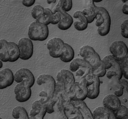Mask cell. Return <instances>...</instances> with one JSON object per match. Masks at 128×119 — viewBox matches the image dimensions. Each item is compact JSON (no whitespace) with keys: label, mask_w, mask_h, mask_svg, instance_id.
<instances>
[{"label":"cell","mask_w":128,"mask_h":119,"mask_svg":"<svg viewBox=\"0 0 128 119\" xmlns=\"http://www.w3.org/2000/svg\"><path fill=\"white\" fill-rule=\"evenodd\" d=\"M80 55L82 59L86 60L91 65L92 68V74L99 78L105 76L107 70L105 65L100 58L99 55L94 49L88 45L82 46L79 51Z\"/></svg>","instance_id":"6da1fadb"},{"label":"cell","mask_w":128,"mask_h":119,"mask_svg":"<svg viewBox=\"0 0 128 119\" xmlns=\"http://www.w3.org/2000/svg\"><path fill=\"white\" fill-rule=\"evenodd\" d=\"M96 25L97 31L102 36L107 35L110 31L111 18L107 9L102 6H96Z\"/></svg>","instance_id":"7a4b0ae2"},{"label":"cell","mask_w":128,"mask_h":119,"mask_svg":"<svg viewBox=\"0 0 128 119\" xmlns=\"http://www.w3.org/2000/svg\"><path fill=\"white\" fill-rule=\"evenodd\" d=\"M70 71L75 72V76L80 78V80L92 74V68L91 65L86 60L80 58L73 60L70 63Z\"/></svg>","instance_id":"3957f363"},{"label":"cell","mask_w":128,"mask_h":119,"mask_svg":"<svg viewBox=\"0 0 128 119\" xmlns=\"http://www.w3.org/2000/svg\"><path fill=\"white\" fill-rule=\"evenodd\" d=\"M28 34L32 41L43 42L48 38L49 30L48 26L36 21L29 25Z\"/></svg>","instance_id":"277c9868"},{"label":"cell","mask_w":128,"mask_h":119,"mask_svg":"<svg viewBox=\"0 0 128 119\" xmlns=\"http://www.w3.org/2000/svg\"><path fill=\"white\" fill-rule=\"evenodd\" d=\"M64 0H60L58 1L57 5L52 10L53 14L58 12L60 15V21L58 24V27L61 30H66L70 28L74 23L71 16L64 11L62 8V5Z\"/></svg>","instance_id":"5b68a950"},{"label":"cell","mask_w":128,"mask_h":119,"mask_svg":"<svg viewBox=\"0 0 128 119\" xmlns=\"http://www.w3.org/2000/svg\"><path fill=\"white\" fill-rule=\"evenodd\" d=\"M85 79L88 91L87 98L91 100L96 99L100 94V78L92 74L86 76Z\"/></svg>","instance_id":"8992f818"},{"label":"cell","mask_w":128,"mask_h":119,"mask_svg":"<svg viewBox=\"0 0 128 119\" xmlns=\"http://www.w3.org/2000/svg\"><path fill=\"white\" fill-rule=\"evenodd\" d=\"M65 43L59 38L50 39L46 44L47 49L50 56L54 58H60L63 54Z\"/></svg>","instance_id":"52a82bcc"},{"label":"cell","mask_w":128,"mask_h":119,"mask_svg":"<svg viewBox=\"0 0 128 119\" xmlns=\"http://www.w3.org/2000/svg\"><path fill=\"white\" fill-rule=\"evenodd\" d=\"M14 81L18 83H23L25 86L32 88L35 83V77L32 72L26 68H21L14 74Z\"/></svg>","instance_id":"ba28073f"},{"label":"cell","mask_w":128,"mask_h":119,"mask_svg":"<svg viewBox=\"0 0 128 119\" xmlns=\"http://www.w3.org/2000/svg\"><path fill=\"white\" fill-rule=\"evenodd\" d=\"M109 49L112 56L118 61L128 55V47L124 42L121 40H117L112 42Z\"/></svg>","instance_id":"9c48e42d"},{"label":"cell","mask_w":128,"mask_h":119,"mask_svg":"<svg viewBox=\"0 0 128 119\" xmlns=\"http://www.w3.org/2000/svg\"><path fill=\"white\" fill-rule=\"evenodd\" d=\"M18 44L20 51V59L24 60L30 59L34 51L32 41L28 38H22L19 40Z\"/></svg>","instance_id":"30bf717a"},{"label":"cell","mask_w":128,"mask_h":119,"mask_svg":"<svg viewBox=\"0 0 128 119\" xmlns=\"http://www.w3.org/2000/svg\"><path fill=\"white\" fill-rule=\"evenodd\" d=\"M38 85H44L46 92L50 99H52L55 90L56 82L52 75L48 74H42L39 75L36 79Z\"/></svg>","instance_id":"8fae6325"},{"label":"cell","mask_w":128,"mask_h":119,"mask_svg":"<svg viewBox=\"0 0 128 119\" xmlns=\"http://www.w3.org/2000/svg\"><path fill=\"white\" fill-rule=\"evenodd\" d=\"M57 81L64 84L66 91L68 92L75 82L74 74L70 70L62 69L57 73Z\"/></svg>","instance_id":"7c38bea8"},{"label":"cell","mask_w":128,"mask_h":119,"mask_svg":"<svg viewBox=\"0 0 128 119\" xmlns=\"http://www.w3.org/2000/svg\"><path fill=\"white\" fill-rule=\"evenodd\" d=\"M14 93L16 100L21 103L27 102L32 96L31 88L25 86L23 83L16 85Z\"/></svg>","instance_id":"4fadbf2b"},{"label":"cell","mask_w":128,"mask_h":119,"mask_svg":"<svg viewBox=\"0 0 128 119\" xmlns=\"http://www.w3.org/2000/svg\"><path fill=\"white\" fill-rule=\"evenodd\" d=\"M105 65L106 70H112L115 72L119 80L122 79V74L121 71L119 63L118 60L112 55H108L105 56L102 60Z\"/></svg>","instance_id":"5bb4252c"},{"label":"cell","mask_w":128,"mask_h":119,"mask_svg":"<svg viewBox=\"0 0 128 119\" xmlns=\"http://www.w3.org/2000/svg\"><path fill=\"white\" fill-rule=\"evenodd\" d=\"M14 81V74L10 69L4 68L0 71V88L4 89L10 87Z\"/></svg>","instance_id":"9a60e30c"},{"label":"cell","mask_w":128,"mask_h":119,"mask_svg":"<svg viewBox=\"0 0 128 119\" xmlns=\"http://www.w3.org/2000/svg\"><path fill=\"white\" fill-rule=\"evenodd\" d=\"M102 103L104 107L113 112H115L121 105L119 98L113 94L105 95L103 98Z\"/></svg>","instance_id":"2e32d148"},{"label":"cell","mask_w":128,"mask_h":119,"mask_svg":"<svg viewBox=\"0 0 128 119\" xmlns=\"http://www.w3.org/2000/svg\"><path fill=\"white\" fill-rule=\"evenodd\" d=\"M46 113V106L43 104L40 100L33 102L32 109L30 113V117L44 119Z\"/></svg>","instance_id":"e0dca14e"},{"label":"cell","mask_w":128,"mask_h":119,"mask_svg":"<svg viewBox=\"0 0 128 119\" xmlns=\"http://www.w3.org/2000/svg\"><path fill=\"white\" fill-rule=\"evenodd\" d=\"M74 17L78 20L74 22V24L75 29L79 31L86 30L88 26V22L81 11H76L73 14Z\"/></svg>","instance_id":"ac0fdd59"},{"label":"cell","mask_w":128,"mask_h":119,"mask_svg":"<svg viewBox=\"0 0 128 119\" xmlns=\"http://www.w3.org/2000/svg\"><path fill=\"white\" fill-rule=\"evenodd\" d=\"M86 4L88 7L84 8L82 13L86 19L88 23H91L96 19V6L94 4V2L92 0H87Z\"/></svg>","instance_id":"d6986e66"},{"label":"cell","mask_w":128,"mask_h":119,"mask_svg":"<svg viewBox=\"0 0 128 119\" xmlns=\"http://www.w3.org/2000/svg\"><path fill=\"white\" fill-rule=\"evenodd\" d=\"M71 103L81 112L84 119H94L92 113L84 101H72Z\"/></svg>","instance_id":"ffe728a7"},{"label":"cell","mask_w":128,"mask_h":119,"mask_svg":"<svg viewBox=\"0 0 128 119\" xmlns=\"http://www.w3.org/2000/svg\"><path fill=\"white\" fill-rule=\"evenodd\" d=\"M88 94V91L86 85V80L85 79H82L79 82L75 97L73 101H84L87 98Z\"/></svg>","instance_id":"44dd1931"},{"label":"cell","mask_w":128,"mask_h":119,"mask_svg":"<svg viewBox=\"0 0 128 119\" xmlns=\"http://www.w3.org/2000/svg\"><path fill=\"white\" fill-rule=\"evenodd\" d=\"M10 59V45L8 42L2 39L0 40V60L3 62L9 61Z\"/></svg>","instance_id":"7402d4cb"},{"label":"cell","mask_w":128,"mask_h":119,"mask_svg":"<svg viewBox=\"0 0 128 119\" xmlns=\"http://www.w3.org/2000/svg\"><path fill=\"white\" fill-rule=\"evenodd\" d=\"M74 51L71 46L65 43L63 54L60 58L61 60L65 63L71 62L74 59Z\"/></svg>","instance_id":"603a6c76"},{"label":"cell","mask_w":128,"mask_h":119,"mask_svg":"<svg viewBox=\"0 0 128 119\" xmlns=\"http://www.w3.org/2000/svg\"><path fill=\"white\" fill-rule=\"evenodd\" d=\"M10 45V59L9 62H14L20 57V51L18 44L13 42H8Z\"/></svg>","instance_id":"cb8c5ba5"},{"label":"cell","mask_w":128,"mask_h":119,"mask_svg":"<svg viewBox=\"0 0 128 119\" xmlns=\"http://www.w3.org/2000/svg\"><path fill=\"white\" fill-rule=\"evenodd\" d=\"M54 20V14L52 10L49 8H45L44 14L36 20L43 24L48 26L51 24Z\"/></svg>","instance_id":"d4e9b609"},{"label":"cell","mask_w":128,"mask_h":119,"mask_svg":"<svg viewBox=\"0 0 128 119\" xmlns=\"http://www.w3.org/2000/svg\"><path fill=\"white\" fill-rule=\"evenodd\" d=\"M12 116L16 119H29L30 118L26 109L21 106L14 108L12 112Z\"/></svg>","instance_id":"484cf974"},{"label":"cell","mask_w":128,"mask_h":119,"mask_svg":"<svg viewBox=\"0 0 128 119\" xmlns=\"http://www.w3.org/2000/svg\"><path fill=\"white\" fill-rule=\"evenodd\" d=\"M92 114L94 119H108V109L103 106L96 108Z\"/></svg>","instance_id":"4316f807"},{"label":"cell","mask_w":128,"mask_h":119,"mask_svg":"<svg viewBox=\"0 0 128 119\" xmlns=\"http://www.w3.org/2000/svg\"><path fill=\"white\" fill-rule=\"evenodd\" d=\"M54 109L55 111H56L58 116L60 119H68L66 115L64 106L62 103V96L58 98L57 102L54 105Z\"/></svg>","instance_id":"83f0119b"},{"label":"cell","mask_w":128,"mask_h":119,"mask_svg":"<svg viewBox=\"0 0 128 119\" xmlns=\"http://www.w3.org/2000/svg\"><path fill=\"white\" fill-rule=\"evenodd\" d=\"M66 92V89L64 84L60 82L57 81L54 95L52 100L54 102H57L58 98L62 96Z\"/></svg>","instance_id":"f1b7e54d"},{"label":"cell","mask_w":128,"mask_h":119,"mask_svg":"<svg viewBox=\"0 0 128 119\" xmlns=\"http://www.w3.org/2000/svg\"><path fill=\"white\" fill-rule=\"evenodd\" d=\"M66 113H67L68 114L70 115H74L77 116L79 117L80 119H84L83 118L82 114L78 109L74 107L71 102L70 104L64 107Z\"/></svg>","instance_id":"f546056e"},{"label":"cell","mask_w":128,"mask_h":119,"mask_svg":"<svg viewBox=\"0 0 128 119\" xmlns=\"http://www.w3.org/2000/svg\"><path fill=\"white\" fill-rule=\"evenodd\" d=\"M44 8L39 4L34 5L32 9L31 14L32 17L36 20L44 14Z\"/></svg>","instance_id":"4dcf8cb0"},{"label":"cell","mask_w":128,"mask_h":119,"mask_svg":"<svg viewBox=\"0 0 128 119\" xmlns=\"http://www.w3.org/2000/svg\"><path fill=\"white\" fill-rule=\"evenodd\" d=\"M121 71L122 74V76H124L126 79H128V55L125 56L124 58L119 61Z\"/></svg>","instance_id":"1f68e13d"},{"label":"cell","mask_w":128,"mask_h":119,"mask_svg":"<svg viewBox=\"0 0 128 119\" xmlns=\"http://www.w3.org/2000/svg\"><path fill=\"white\" fill-rule=\"evenodd\" d=\"M114 113L117 119H121L126 116H128V108L124 105H121Z\"/></svg>","instance_id":"d6a6232c"},{"label":"cell","mask_w":128,"mask_h":119,"mask_svg":"<svg viewBox=\"0 0 128 119\" xmlns=\"http://www.w3.org/2000/svg\"><path fill=\"white\" fill-rule=\"evenodd\" d=\"M121 35L125 38H128V20H125L121 25Z\"/></svg>","instance_id":"836d02e7"},{"label":"cell","mask_w":128,"mask_h":119,"mask_svg":"<svg viewBox=\"0 0 128 119\" xmlns=\"http://www.w3.org/2000/svg\"><path fill=\"white\" fill-rule=\"evenodd\" d=\"M72 7V1L71 0H64L62 5V8L66 12H68L71 10Z\"/></svg>","instance_id":"e575fe53"},{"label":"cell","mask_w":128,"mask_h":119,"mask_svg":"<svg viewBox=\"0 0 128 119\" xmlns=\"http://www.w3.org/2000/svg\"><path fill=\"white\" fill-rule=\"evenodd\" d=\"M56 102L53 101L52 100H50V101L48 102L46 104V110L47 113L48 114H52L55 112L54 107L55 104Z\"/></svg>","instance_id":"d590c367"},{"label":"cell","mask_w":128,"mask_h":119,"mask_svg":"<svg viewBox=\"0 0 128 119\" xmlns=\"http://www.w3.org/2000/svg\"><path fill=\"white\" fill-rule=\"evenodd\" d=\"M119 83L122 86V87L124 88V91L127 93H128V81L125 80L124 79H121V80H119L118 81Z\"/></svg>","instance_id":"8d00e7d4"},{"label":"cell","mask_w":128,"mask_h":119,"mask_svg":"<svg viewBox=\"0 0 128 119\" xmlns=\"http://www.w3.org/2000/svg\"><path fill=\"white\" fill-rule=\"evenodd\" d=\"M60 19L61 17L60 14L58 12L55 13L54 14V20L51 24L53 25L58 24V23L60 21Z\"/></svg>","instance_id":"74e56055"},{"label":"cell","mask_w":128,"mask_h":119,"mask_svg":"<svg viewBox=\"0 0 128 119\" xmlns=\"http://www.w3.org/2000/svg\"><path fill=\"white\" fill-rule=\"evenodd\" d=\"M35 0H24L22 1V4L26 7H30L35 3Z\"/></svg>","instance_id":"f35d334b"},{"label":"cell","mask_w":128,"mask_h":119,"mask_svg":"<svg viewBox=\"0 0 128 119\" xmlns=\"http://www.w3.org/2000/svg\"><path fill=\"white\" fill-rule=\"evenodd\" d=\"M106 75L107 78L108 79H111L113 77H117V75L116 73L112 70H107Z\"/></svg>","instance_id":"ab89813d"},{"label":"cell","mask_w":128,"mask_h":119,"mask_svg":"<svg viewBox=\"0 0 128 119\" xmlns=\"http://www.w3.org/2000/svg\"><path fill=\"white\" fill-rule=\"evenodd\" d=\"M124 88L122 87L120 89H118V90L114 91V94L118 97H119L122 96L124 94Z\"/></svg>","instance_id":"60d3db41"},{"label":"cell","mask_w":128,"mask_h":119,"mask_svg":"<svg viewBox=\"0 0 128 119\" xmlns=\"http://www.w3.org/2000/svg\"><path fill=\"white\" fill-rule=\"evenodd\" d=\"M122 11L123 14L125 15H128V2L124 4L122 7Z\"/></svg>","instance_id":"b9f144b4"},{"label":"cell","mask_w":128,"mask_h":119,"mask_svg":"<svg viewBox=\"0 0 128 119\" xmlns=\"http://www.w3.org/2000/svg\"><path fill=\"white\" fill-rule=\"evenodd\" d=\"M108 119H117L113 112L108 110Z\"/></svg>","instance_id":"7bdbcfd3"},{"label":"cell","mask_w":128,"mask_h":119,"mask_svg":"<svg viewBox=\"0 0 128 119\" xmlns=\"http://www.w3.org/2000/svg\"><path fill=\"white\" fill-rule=\"evenodd\" d=\"M46 1H47V2L48 3V4H49L52 3H55L56 2V0H47Z\"/></svg>","instance_id":"ee69618b"},{"label":"cell","mask_w":128,"mask_h":119,"mask_svg":"<svg viewBox=\"0 0 128 119\" xmlns=\"http://www.w3.org/2000/svg\"><path fill=\"white\" fill-rule=\"evenodd\" d=\"M68 119H80V118H79V117H78V116H74V117H70V118H69Z\"/></svg>","instance_id":"f6af8a7d"},{"label":"cell","mask_w":128,"mask_h":119,"mask_svg":"<svg viewBox=\"0 0 128 119\" xmlns=\"http://www.w3.org/2000/svg\"><path fill=\"white\" fill-rule=\"evenodd\" d=\"M3 67V62L0 60V68H2Z\"/></svg>","instance_id":"bcb514c9"},{"label":"cell","mask_w":128,"mask_h":119,"mask_svg":"<svg viewBox=\"0 0 128 119\" xmlns=\"http://www.w3.org/2000/svg\"><path fill=\"white\" fill-rule=\"evenodd\" d=\"M29 119H41V118H36V117H30Z\"/></svg>","instance_id":"7dc6e473"},{"label":"cell","mask_w":128,"mask_h":119,"mask_svg":"<svg viewBox=\"0 0 128 119\" xmlns=\"http://www.w3.org/2000/svg\"><path fill=\"white\" fill-rule=\"evenodd\" d=\"M121 119H128V116H126Z\"/></svg>","instance_id":"c3c4849f"},{"label":"cell","mask_w":128,"mask_h":119,"mask_svg":"<svg viewBox=\"0 0 128 119\" xmlns=\"http://www.w3.org/2000/svg\"><path fill=\"white\" fill-rule=\"evenodd\" d=\"M0 119H2V118H0Z\"/></svg>","instance_id":"681fc988"}]
</instances>
